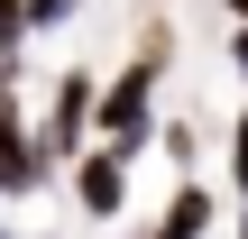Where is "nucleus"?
Listing matches in <instances>:
<instances>
[{
	"mask_svg": "<svg viewBox=\"0 0 248 239\" xmlns=\"http://www.w3.org/2000/svg\"><path fill=\"white\" fill-rule=\"evenodd\" d=\"M156 74H166V37H147V55L110 83V92H92V129H101V157H138L147 147V129H156Z\"/></svg>",
	"mask_w": 248,
	"mask_h": 239,
	"instance_id": "nucleus-1",
	"label": "nucleus"
},
{
	"mask_svg": "<svg viewBox=\"0 0 248 239\" xmlns=\"http://www.w3.org/2000/svg\"><path fill=\"white\" fill-rule=\"evenodd\" d=\"M83 129H92V74H64V83H55V111H46V129H37V166L74 157V147H83Z\"/></svg>",
	"mask_w": 248,
	"mask_h": 239,
	"instance_id": "nucleus-2",
	"label": "nucleus"
},
{
	"mask_svg": "<svg viewBox=\"0 0 248 239\" xmlns=\"http://www.w3.org/2000/svg\"><path fill=\"white\" fill-rule=\"evenodd\" d=\"M74 203H83V212H92V221H120V203H129V166H120V157H101V147H92V157H83V166H74Z\"/></svg>",
	"mask_w": 248,
	"mask_h": 239,
	"instance_id": "nucleus-3",
	"label": "nucleus"
},
{
	"mask_svg": "<svg viewBox=\"0 0 248 239\" xmlns=\"http://www.w3.org/2000/svg\"><path fill=\"white\" fill-rule=\"evenodd\" d=\"M147 239H212V193L184 175V184H175V203H166V221H156Z\"/></svg>",
	"mask_w": 248,
	"mask_h": 239,
	"instance_id": "nucleus-4",
	"label": "nucleus"
},
{
	"mask_svg": "<svg viewBox=\"0 0 248 239\" xmlns=\"http://www.w3.org/2000/svg\"><path fill=\"white\" fill-rule=\"evenodd\" d=\"M18 46H28V18H18V0H0V74L18 64Z\"/></svg>",
	"mask_w": 248,
	"mask_h": 239,
	"instance_id": "nucleus-5",
	"label": "nucleus"
},
{
	"mask_svg": "<svg viewBox=\"0 0 248 239\" xmlns=\"http://www.w3.org/2000/svg\"><path fill=\"white\" fill-rule=\"evenodd\" d=\"M74 9H83V0H18V18H28V28H64Z\"/></svg>",
	"mask_w": 248,
	"mask_h": 239,
	"instance_id": "nucleus-6",
	"label": "nucleus"
},
{
	"mask_svg": "<svg viewBox=\"0 0 248 239\" xmlns=\"http://www.w3.org/2000/svg\"><path fill=\"white\" fill-rule=\"evenodd\" d=\"M230 175H239V203H248V111L230 120Z\"/></svg>",
	"mask_w": 248,
	"mask_h": 239,
	"instance_id": "nucleus-7",
	"label": "nucleus"
},
{
	"mask_svg": "<svg viewBox=\"0 0 248 239\" xmlns=\"http://www.w3.org/2000/svg\"><path fill=\"white\" fill-rule=\"evenodd\" d=\"M230 64H239V74H248V28H239V37H230Z\"/></svg>",
	"mask_w": 248,
	"mask_h": 239,
	"instance_id": "nucleus-8",
	"label": "nucleus"
},
{
	"mask_svg": "<svg viewBox=\"0 0 248 239\" xmlns=\"http://www.w3.org/2000/svg\"><path fill=\"white\" fill-rule=\"evenodd\" d=\"M0 193H9V184H0Z\"/></svg>",
	"mask_w": 248,
	"mask_h": 239,
	"instance_id": "nucleus-9",
	"label": "nucleus"
},
{
	"mask_svg": "<svg viewBox=\"0 0 248 239\" xmlns=\"http://www.w3.org/2000/svg\"><path fill=\"white\" fill-rule=\"evenodd\" d=\"M0 239H9V230H0Z\"/></svg>",
	"mask_w": 248,
	"mask_h": 239,
	"instance_id": "nucleus-10",
	"label": "nucleus"
},
{
	"mask_svg": "<svg viewBox=\"0 0 248 239\" xmlns=\"http://www.w3.org/2000/svg\"><path fill=\"white\" fill-rule=\"evenodd\" d=\"M239 28H248V18H239Z\"/></svg>",
	"mask_w": 248,
	"mask_h": 239,
	"instance_id": "nucleus-11",
	"label": "nucleus"
}]
</instances>
